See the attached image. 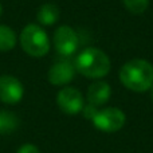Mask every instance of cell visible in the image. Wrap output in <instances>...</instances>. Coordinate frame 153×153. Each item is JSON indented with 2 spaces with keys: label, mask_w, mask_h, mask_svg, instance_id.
<instances>
[{
  "label": "cell",
  "mask_w": 153,
  "mask_h": 153,
  "mask_svg": "<svg viewBox=\"0 0 153 153\" xmlns=\"http://www.w3.org/2000/svg\"><path fill=\"white\" fill-rule=\"evenodd\" d=\"M149 90H151V98H152V101H153V86H152Z\"/></svg>",
  "instance_id": "16"
},
{
  "label": "cell",
  "mask_w": 153,
  "mask_h": 153,
  "mask_svg": "<svg viewBox=\"0 0 153 153\" xmlns=\"http://www.w3.org/2000/svg\"><path fill=\"white\" fill-rule=\"evenodd\" d=\"M120 81L134 93L146 91L153 86V65L145 59H130L120 69Z\"/></svg>",
  "instance_id": "1"
},
{
  "label": "cell",
  "mask_w": 153,
  "mask_h": 153,
  "mask_svg": "<svg viewBox=\"0 0 153 153\" xmlns=\"http://www.w3.org/2000/svg\"><path fill=\"white\" fill-rule=\"evenodd\" d=\"M1 12H3V7H1V3H0V16H1Z\"/></svg>",
  "instance_id": "17"
},
{
  "label": "cell",
  "mask_w": 153,
  "mask_h": 153,
  "mask_svg": "<svg viewBox=\"0 0 153 153\" xmlns=\"http://www.w3.org/2000/svg\"><path fill=\"white\" fill-rule=\"evenodd\" d=\"M19 125V120L12 111L0 110V134H10L15 132Z\"/></svg>",
  "instance_id": "12"
},
{
  "label": "cell",
  "mask_w": 153,
  "mask_h": 153,
  "mask_svg": "<svg viewBox=\"0 0 153 153\" xmlns=\"http://www.w3.org/2000/svg\"><path fill=\"white\" fill-rule=\"evenodd\" d=\"M124 7L133 15H141L149 7V0H122Z\"/></svg>",
  "instance_id": "13"
},
{
  "label": "cell",
  "mask_w": 153,
  "mask_h": 153,
  "mask_svg": "<svg viewBox=\"0 0 153 153\" xmlns=\"http://www.w3.org/2000/svg\"><path fill=\"white\" fill-rule=\"evenodd\" d=\"M75 70L81 75L91 79H101L109 74L111 63L105 51L97 47H87L76 55Z\"/></svg>",
  "instance_id": "2"
},
{
  "label": "cell",
  "mask_w": 153,
  "mask_h": 153,
  "mask_svg": "<svg viewBox=\"0 0 153 153\" xmlns=\"http://www.w3.org/2000/svg\"><path fill=\"white\" fill-rule=\"evenodd\" d=\"M16 153H40V151L34 145V144H24L18 149Z\"/></svg>",
  "instance_id": "15"
},
{
  "label": "cell",
  "mask_w": 153,
  "mask_h": 153,
  "mask_svg": "<svg viewBox=\"0 0 153 153\" xmlns=\"http://www.w3.org/2000/svg\"><path fill=\"white\" fill-rule=\"evenodd\" d=\"M20 47L30 56L42 58L46 56L50 51L51 42L47 32L39 24H27L20 32L19 36Z\"/></svg>",
  "instance_id": "3"
},
{
  "label": "cell",
  "mask_w": 153,
  "mask_h": 153,
  "mask_svg": "<svg viewBox=\"0 0 153 153\" xmlns=\"http://www.w3.org/2000/svg\"><path fill=\"white\" fill-rule=\"evenodd\" d=\"M75 66L67 58L56 61L48 70V82L54 86H65L69 85L75 76Z\"/></svg>",
  "instance_id": "8"
},
{
  "label": "cell",
  "mask_w": 153,
  "mask_h": 153,
  "mask_svg": "<svg viewBox=\"0 0 153 153\" xmlns=\"http://www.w3.org/2000/svg\"><path fill=\"white\" fill-rule=\"evenodd\" d=\"M126 117L125 113L118 108H105L98 110L97 116L93 118V124L98 130L105 133L118 132L125 125Z\"/></svg>",
  "instance_id": "5"
},
{
  "label": "cell",
  "mask_w": 153,
  "mask_h": 153,
  "mask_svg": "<svg viewBox=\"0 0 153 153\" xmlns=\"http://www.w3.org/2000/svg\"><path fill=\"white\" fill-rule=\"evenodd\" d=\"M59 16H61V11H59L58 5L53 4V3H46V4L40 5L38 10L36 20L42 26H53L59 20Z\"/></svg>",
  "instance_id": "10"
},
{
  "label": "cell",
  "mask_w": 153,
  "mask_h": 153,
  "mask_svg": "<svg viewBox=\"0 0 153 153\" xmlns=\"http://www.w3.org/2000/svg\"><path fill=\"white\" fill-rule=\"evenodd\" d=\"M53 43L56 53L63 58L74 55L79 47V36L76 31L70 26H59L53 36Z\"/></svg>",
  "instance_id": "4"
},
{
  "label": "cell",
  "mask_w": 153,
  "mask_h": 153,
  "mask_svg": "<svg viewBox=\"0 0 153 153\" xmlns=\"http://www.w3.org/2000/svg\"><path fill=\"white\" fill-rule=\"evenodd\" d=\"M24 94L23 83L16 76L4 74L0 75V101L8 105L20 102Z\"/></svg>",
  "instance_id": "7"
},
{
  "label": "cell",
  "mask_w": 153,
  "mask_h": 153,
  "mask_svg": "<svg viewBox=\"0 0 153 153\" xmlns=\"http://www.w3.org/2000/svg\"><path fill=\"white\" fill-rule=\"evenodd\" d=\"M110 95H111V89H110L108 82L95 81L89 86L86 97H87L89 103H91V105H94L98 108V106L105 105V103L109 101Z\"/></svg>",
  "instance_id": "9"
},
{
  "label": "cell",
  "mask_w": 153,
  "mask_h": 153,
  "mask_svg": "<svg viewBox=\"0 0 153 153\" xmlns=\"http://www.w3.org/2000/svg\"><path fill=\"white\" fill-rule=\"evenodd\" d=\"M18 43V36L13 28L7 24H0V53L11 51Z\"/></svg>",
  "instance_id": "11"
},
{
  "label": "cell",
  "mask_w": 153,
  "mask_h": 153,
  "mask_svg": "<svg viewBox=\"0 0 153 153\" xmlns=\"http://www.w3.org/2000/svg\"><path fill=\"white\" fill-rule=\"evenodd\" d=\"M56 103L63 113L74 116V114H78L79 111H82L85 106V100L82 93L78 89L66 86L62 90H59V93L56 94Z\"/></svg>",
  "instance_id": "6"
},
{
  "label": "cell",
  "mask_w": 153,
  "mask_h": 153,
  "mask_svg": "<svg viewBox=\"0 0 153 153\" xmlns=\"http://www.w3.org/2000/svg\"><path fill=\"white\" fill-rule=\"evenodd\" d=\"M82 113H83V117L86 120H91L93 121V118H94V117L97 116V113H98V109H97V106L91 105V103H87L86 106H83Z\"/></svg>",
  "instance_id": "14"
}]
</instances>
